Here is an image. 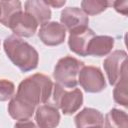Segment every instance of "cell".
Masks as SVG:
<instances>
[{"mask_svg":"<svg viewBox=\"0 0 128 128\" xmlns=\"http://www.w3.org/2000/svg\"><path fill=\"white\" fill-rule=\"evenodd\" d=\"M53 92V82L49 76L41 73L25 78L18 86L16 96L33 106L46 104Z\"/></svg>","mask_w":128,"mask_h":128,"instance_id":"cell-1","label":"cell"},{"mask_svg":"<svg viewBox=\"0 0 128 128\" xmlns=\"http://www.w3.org/2000/svg\"><path fill=\"white\" fill-rule=\"evenodd\" d=\"M3 47L11 62L22 72H29L37 68L39 54L28 42L15 35H11L4 40Z\"/></svg>","mask_w":128,"mask_h":128,"instance_id":"cell-2","label":"cell"},{"mask_svg":"<svg viewBox=\"0 0 128 128\" xmlns=\"http://www.w3.org/2000/svg\"><path fill=\"white\" fill-rule=\"evenodd\" d=\"M84 62L72 56H65L57 62L53 77L57 84L64 88H75L78 84V75L84 67Z\"/></svg>","mask_w":128,"mask_h":128,"instance_id":"cell-3","label":"cell"},{"mask_svg":"<svg viewBox=\"0 0 128 128\" xmlns=\"http://www.w3.org/2000/svg\"><path fill=\"white\" fill-rule=\"evenodd\" d=\"M51 98L54 103L53 106L60 109L64 115L74 114L83 105V93L79 88L68 91L57 83L53 84Z\"/></svg>","mask_w":128,"mask_h":128,"instance_id":"cell-4","label":"cell"},{"mask_svg":"<svg viewBox=\"0 0 128 128\" xmlns=\"http://www.w3.org/2000/svg\"><path fill=\"white\" fill-rule=\"evenodd\" d=\"M78 83L88 93H99L107 86L103 72L95 66H84L78 75Z\"/></svg>","mask_w":128,"mask_h":128,"instance_id":"cell-5","label":"cell"},{"mask_svg":"<svg viewBox=\"0 0 128 128\" xmlns=\"http://www.w3.org/2000/svg\"><path fill=\"white\" fill-rule=\"evenodd\" d=\"M126 57V51L115 50L104 60L103 67L107 74L108 81L111 85H115L117 82H119L123 74L127 72Z\"/></svg>","mask_w":128,"mask_h":128,"instance_id":"cell-6","label":"cell"},{"mask_svg":"<svg viewBox=\"0 0 128 128\" xmlns=\"http://www.w3.org/2000/svg\"><path fill=\"white\" fill-rule=\"evenodd\" d=\"M8 28H10L17 37L29 38L36 33L38 23L29 13L20 11L11 18Z\"/></svg>","mask_w":128,"mask_h":128,"instance_id":"cell-7","label":"cell"},{"mask_svg":"<svg viewBox=\"0 0 128 128\" xmlns=\"http://www.w3.org/2000/svg\"><path fill=\"white\" fill-rule=\"evenodd\" d=\"M38 36L40 40L47 46H58L65 41L66 29L56 21H49L41 25Z\"/></svg>","mask_w":128,"mask_h":128,"instance_id":"cell-8","label":"cell"},{"mask_svg":"<svg viewBox=\"0 0 128 128\" xmlns=\"http://www.w3.org/2000/svg\"><path fill=\"white\" fill-rule=\"evenodd\" d=\"M95 36V32L89 27H82L69 32L68 45L72 52L79 56H87L89 42Z\"/></svg>","mask_w":128,"mask_h":128,"instance_id":"cell-9","label":"cell"},{"mask_svg":"<svg viewBox=\"0 0 128 128\" xmlns=\"http://www.w3.org/2000/svg\"><path fill=\"white\" fill-rule=\"evenodd\" d=\"M60 21L65 29L71 32L82 27H88L89 18L80 8L67 7L62 10Z\"/></svg>","mask_w":128,"mask_h":128,"instance_id":"cell-10","label":"cell"},{"mask_svg":"<svg viewBox=\"0 0 128 128\" xmlns=\"http://www.w3.org/2000/svg\"><path fill=\"white\" fill-rule=\"evenodd\" d=\"M59 110L50 104L40 105L35 111V120L38 128H56L60 123Z\"/></svg>","mask_w":128,"mask_h":128,"instance_id":"cell-11","label":"cell"},{"mask_svg":"<svg viewBox=\"0 0 128 128\" xmlns=\"http://www.w3.org/2000/svg\"><path fill=\"white\" fill-rule=\"evenodd\" d=\"M35 106L22 100L18 96H13L8 104V112L10 116L18 121L29 120L35 113Z\"/></svg>","mask_w":128,"mask_h":128,"instance_id":"cell-12","label":"cell"},{"mask_svg":"<svg viewBox=\"0 0 128 128\" xmlns=\"http://www.w3.org/2000/svg\"><path fill=\"white\" fill-rule=\"evenodd\" d=\"M76 128H90L104 125L103 114L94 108H84L74 118Z\"/></svg>","mask_w":128,"mask_h":128,"instance_id":"cell-13","label":"cell"},{"mask_svg":"<svg viewBox=\"0 0 128 128\" xmlns=\"http://www.w3.org/2000/svg\"><path fill=\"white\" fill-rule=\"evenodd\" d=\"M114 38L107 35L94 36L89 42L87 48V56L102 57L110 54L114 47Z\"/></svg>","mask_w":128,"mask_h":128,"instance_id":"cell-14","label":"cell"},{"mask_svg":"<svg viewBox=\"0 0 128 128\" xmlns=\"http://www.w3.org/2000/svg\"><path fill=\"white\" fill-rule=\"evenodd\" d=\"M25 12L29 13L31 16L34 17V19L39 24H44L49 22L51 18V9L50 7L45 3V1L42 0H29L26 1L25 4Z\"/></svg>","mask_w":128,"mask_h":128,"instance_id":"cell-15","label":"cell"},{"mask_svg":"<svg viewBox=\"0 0 128 128\" xmlns=\"http://www.w3.org/2000/svg\"><path fill=\"white\" fill-rule=\"evenodd\" d=\"M20 11H22V3L20 1H0V23L8 27L11 18Z\"/></svg>","mask_w":128,"mask_h":128,"instance_id":"cell-16","label":"cell"},{"mask_svg":"<svg viewBox=\"0 0 128 128\" xmlns=\"http://www.w3.org/2000/svg\"><path fill=\"white\" fill-rule=\"evenodd\" d=\"M105 128H128V116L123 110L113 108L105 116Z\"/></svg>","mask_w":128,"mask_h":128,"instance_id":"cell-17","label":"cell"},{"mask_svg":"<svg viewBox=\"0 0 128 128\" xmlns=\"http://www.w3.org/2000/svg\"><path fill=\"white\" fill-rule=\"evenodd\" d=\"M112 5L110 1L104 0H84L81 2V10L88 15H97L105 11Z\"/></svg>","mask_w":128,"mask_h":128,"instance_id":"cell-18","label":"cell"},{"mask_svg":"<svg viewBox=\"0 0 128 128\" xmlns=\"http://www.w3.org/2000/svg\"><path fill=\"white\" fill-rule=\"evenodd\" d=\"M113 98L114 101L119 105L127 107V72H125L119 82L115 84V88L113 90Z\"/></svg>","mask_w":128,"mask_h":128,"instance_id":"cell-19","label":"cell"},{"mask_svg":"<svg viewBox=\"0 0 128 128\" xmlns=\"http://www.w3.org/2000/svg\"><path fill=\"white\" fill-rule=\"evenodd\" d=\"M15 92V85L13 82L1 79L0 80V101L4 102L11 99Z\"/></svg>","mask_w":128,"mask_h":128,"instance_id":"cell-20","label":"cell"},{"mask_svg":"<svg viewBox=\"0 0 128 128\" xmlns=\"http://www.w3.org/2000/svg\"><path fill=\"white\" fill-rule=\"evenodd\" d=\"M112 5L114 6L115 10L123 15L127 14V10H128V1H115L112 2Z\"/></svg>","mask_w":128,"mask_h":128,"instance_id":"cell-21","label":"cell"},{"mask_svg":"<svg viewBox=\"0 0 128 128\" xmlns=\"http://www.w3.org/2000/svg\"><path fill=\"white\" fill-rule=\"evenodd\" d=\"M14 128H38V127L32 121L25 120V121H18L14 125Z\"/></svg>","mask_w":128,"mask_h":128,"instance_id":"cell-22","label":"cell"},{"mask_svg":"<svg viewBox=\"0 0 128 128\" xmlns=\"http://www.w3.org/2000/svg\"><path fill=\"white\" fill-rule=\"evenodd\" d=\"M45 3H46L49 7L52 6V7H54V8H61L62 6L65 5L66 1H65V0H64V1H45Z\"/></svg>","mask_w":128,"mask_h":128,"instance_id":"cell-23","label":"cell"},{"mask_svg":"<svg viewBox=\"0 0 128 128\" xmlns=\"http://www.w3.org/2000/svg\"><path fill=\"white\" fill-rule=\"evenodd\" d=\"M90 128H105L104 126H94V127H90Z\"/></svg>","mask_w":128,"mask_h":128,"instance_id":"cell-24","label":"cell"}]
</instances>
